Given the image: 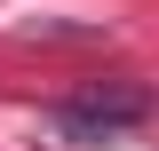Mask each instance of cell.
Here are the masks:
<instances>
[{
	"label": "cell",
	"mask_w": 159,
	"mask_h": 151,
	"mask_svg": "<svg viewBox=\"0 0 159 151\" xmlns=\"http://www.w3.org/2000/svg\"><path fill=\"white\" fill-rule=\"evenodd\" d=\"M151 112H159L151 88L111 80V88H80V95H64V103H48V119H40V127L56 135V143H72V151H96V143H119L127 127H143Z\"/></svg>",
	"instance_id": "6da1fadb"
}]
</instances>
